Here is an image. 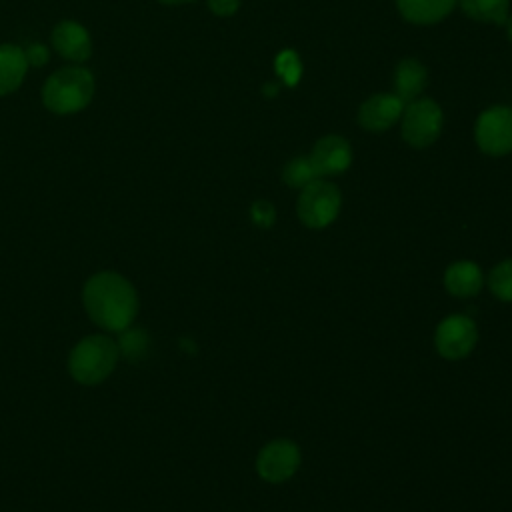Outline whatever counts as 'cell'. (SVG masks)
<instances>
[{
  "instance_id": "cell-12",
  "label": "cell",
  "mask_w": 512,
  "mask_h": 512,
  "mask_svg": "<svg viewBox=\"0 0 512 512\" xmlns=\"http://www.w3.org/2000/svg\"><path fill=\"white\" fill-rule=\"evenodd\" d=\"M484 284V274L480 266L472 260L452 262L444 272V286L452 296L470 298L480 292Z\"/></svg>"
},
{
  "instance_id": "cell-13",
  "label": "cell",
  "mask_w": 512,
  "mask_h": 512,
  "mask_svg": "<svg viewBox=\"0 0 512 512\" xmlns=\"http://www.w3.org/2000/svg\"><path fill=\"white\" fill-rule=\"evenodd\" d=\"M426 66L416 58H404L394 70V94L406 104L416 100L426 88Z\"/></svg>"
},
{
  "instance_id": "cell-18",
  "label": "cell",
  "mask_w": 512,
  "mask_h": 512,
  "mask_svg": "<svg viewBox=\"0 0 512 512\" xmlns=\"http://www.w3.org/2000/svg\"><path fill=\"white\" fill-rule=\"evenodd\" d=\"M488 286L498 300L512 302V258L498 262L490 270Z\"/></svg>"
},
{
  "instance_id": "cell-20",
  "label": "cell",
  "mask_w": 512,
  "mask_h": 512,
  "mask_svg": "<svg viewBox=\"0 0 512 512\" xmlns=\"http://www.w3.org/2000/svg\"><path fill=\"white\" fill-rule=\"evenodd\" d=\"M250 218L260 228H270L276 220V210L268 200H256L250 208Z\"/></svg>"
},
{
  "instance_id": "cell-6",
  "label": "cell",
  "mask_w": 512,
  "mask_h": 512,
  "mask_svg": "<svg viewBox=\"0 0 512 512\" xmlns=\"http://www.w3.org/2000/svg\"><path fill=\"white\" fill-rule=\"evenodd\" d=\"M474 138L478 148L488 156H506L512 152V108L490 106L480 112Z\"/></svg>"
},
{
  "instance_id": "cell-14",
  "label": "cell",
  "mask_w": 512,
  "mask_h": 512,
  "mask_svg": "<svg viewBox=\"0 0 512 512\" xmlns=\"http://www.w3.org/2000/svg\"><path fill=\"white\" fill-rule=\"evenodd\" d=\"M458 0H396L398 12L404 20L420 26L436 24L444 20Z\"/></svg>"
},
{
  "instance_id": "cell-5",
  "label": "cell",
  "mask_w": 512,
  "mask_h": 512,
  "mask_svg": "<svg viewBox=\"0 0 512 512\" xmlns=\"http://www.w3.org/2000/svg\"><path fill=\"white\" fill-rule=\"evenodd\" d=\"M340 206L342 194L338 186L324 178H316L314 182L302 188L296 202V214L304 226L320 230L336 220Z\"/></svg>"
},
{
  "instance_id": "cell-24",
  "label": "cell",
  "mask_w": 512,
  "mask_h": 512,
  "mask_svg": "<svg viewBox=\"0 0 512 512\" xmlns=\"http://www.w3.org/2000/svg\"><path fill=\"white\" fill-rule=\"evenodd\" d=\"M504 24H506V34H508V38H510V42H512V16H508Z\"/></svg>"
},
{
  "instance_id": "cell-3",
  "label": "cell",
  "mask_w": 512,
  "mask_h": 512,
  "mask_svg": "<svg viewBox=\"0 0 512 512\" xmlns=\"http://www.w3.org/2000/svg\"><path fill=\"white\" fill-rule=\"evenodd\" d=\"M118 358V344L112 338L104 334H90L72 348L68 356V370L76 382L94 386L114 372Z\"/></svg>"
},
{
  "instance_id": "cell-15",
  "label": "cell",
  "mask_w": 512,
  "mask_h": 512,
  "mask_svg": "<svg viewBox=\"0 0 512 512\" xmlns=\"http://www.w3.org/2000/svg\"><path fill=\"white\" fill-rule=\"evenodd\" d=\"M28 72V60L22 48L0 44V96L14 92Z\"/></svg>"
},
{
  "instance_id": "cell-17",
  "label": "cell",
  "mask_w": 512,
  "mask_h": 512,
  "mask_svg": "<svg viewBox=\"0 0 512 512\" xmlns=\"http://www.w3.org/2000/svg\"><path fill=\"white\" fill-rule=\"evenodd\" d=\"M316 178H320V176H318V172H316V168H314L310 156H296V158H292V160L284 166V170H282V180H284L290 188H300V190H302L304 186H308V184L314 182Z\"/></svg>"
},
{
  "instance_id": "cell-4",
  "label": "cell",
  "mask_w": 512,
  "mask_h": 512,
  "mask_svg": "<svg viewBox=\"0 0 512 512\" xmlns=\"http://www.w3.org/2000/svg\"><path fill=\"white\" fill-rule=\"evenodd\" d=\"M444 124L442 108L430 98H416L406 102L400 116V132L408 146L412 148H428L432 146Z\"/></svg>"
},
{
  "instance_id": "cell-11",
  "label": "cell",
  "mask_w": 512,
  "mask_h": 512,
  "mask_svg": "<svg viewBox=\"0 0 512 512\" xmlns=\"http://www.w3.org/2000/svg\"><path fill=\"white\" fill-rule=\"evenodd\" d=\"M52 46L70 62H84L92 54V38L88 30L74 20H62L52 30Z\"/></svg>"
},
{
  "instance_id": "cell-16",
  "label": "cell",
  "mask_w": 512,
  "mask_h": 512,
  "mask_svg": "<svg viewBox=\"0 0 512 512\" xmlns=\"http://www.w3.org/2000/svg\"><path fill=\"white\" fill-rule=\"evenodd\" d=\"M462 12L476 20L486 24H504L508 18L510 0H458Z\"/></svg>"
},
{
  "instance_id": "cell-23",
  "label": "cell",
  "mask_w": 512,
  "mask_h": 512,
  "mask_svg": "<svg viewBox=\"0 0 512 512\" xmlns=\"http://www.w3.org/2000/svg\"><path fill=\"white\" fill-rule=\"evenodd\" d=\"M160 4H168V6H180V4H190L194 0H158Z\"/></svg>"
},
{
  "instance_id": "cell-10",
  "label": "cell",
  "mask_w": 512,
  "mask_h": 512,
  "mask_svg": "<svg viewBox=\"0 0 512 512\" xmlns=\"http://www.w3.org/2000/svg\"><path fill=\"white\" fill-rule=\"evenodd\" d=\"M318 176H336L350 168L352 164V148L350 142L338 134L322 136L308 154Z\"/></svg>"
},
{
  "instance_id": "cell-9",
  "label": "cell",
  "mask_w": 512,
  "mask_h": 512,
  "mask_svg": "<svg viewBox=\"0 0 512 512\" xmlns=\"http://www.w3.org/2000/svg\"><path fill=\"white\" fill-rule=\"evenodd\" d=\"M404 102L390 92L372 94L358 108V124L366 132H386L402 116Z\"/></svg>"
},
{
  "instance_id": "cell-7",
  "label": "cell",
  "mask_w": 512,
  "mask_h": 512,
  "mask_svg": "<svg viewBox=\"0 0 512 512\" xmlns=\"http://www.w3.org/2000/svg\"><path fill=\"white\" fill-rule=\"evenodd\" d=\"M478 340L476 324L468 316H448L436 326L434 344L442 358L446 360H460L468 356Z\"/></svg>"
},
{
  "instance_id": "cell-8",
  "label": "cell",
  "mask_w": 512,
  "mask_h": 512,
  "mask_svg": "<svg viewBox=\"0 0 512 512\" xmlns=\"http://www.w3.org/2000/svg\"><path fill=\"white\" fill-rule=\"evenodd\" d=\"M300 466V448L288 438L270 440L256 458L258 476L266 482L278 484L288 480Z\"/></svg>"
},
{
  "instance_id": "cell-19",
  "label": "cell",
  "mask_w": 512,
  "mask_h": 512,
  "mask_svg": "<svg viewBox=\"0 0 512 512\" xmlns=\"http://www.w3.org/2000/svg\"><path fill=\"white\" fill-rule=\"evenodd\" d=\"M120 338H118V352L120 356H126L130 360H138L140 356L146 354V348H148V336L146 332H142L140 328H124L122 332H118Z\"/></svg>"
},
{
  "instance_id": "cell-22",
  "label": "cell",
  "mask_w": 512,
  "mask_h": 512,
  "mask_svg": "<svg viewBox=\"0 0 512 512\" xmlns=\"http://www.w3.org/2000/svg\"><path fill=\"white\" fill-rule=\"evenodd\" d=\"M208 8L216 14V16H232L236 14V10L240 8V0H208Z\"/></svg>"
},
{
  "instance_id": "cell-2",
  "label": "cell",
  "mask_w": 512,
  "mask_h": 512,
  "mask_svg": "<svg viewBox=\"0 0 512 512\" xmlns=\"http://www.w3.org/2000/svg\"><path fill=\"white\" fill-rule=\"evenodd\" d=\"M94 76L84 66L56 70L42 86V102L54 114H74L86 108L94 96Z\"/></svg>"
},
{
  "instance_id": "cell-21",
  "label": "cell",
  "mask_w": 512,
  "mask_h": 512,
  "mask_svg": "<svg viewBox=\"0 0 512 512\" xmlns=\"http://www.w3.org/2000/svg\"><path fill=\"white\" fill-rule=\"evenodd\" d=\"M28 66H44L48 62V48L44 44H30L26 50Z\"/></svg>"
},
{
  "instance_id": "cell-1",
  "label": "cell",
  "mask_w": 512,
  "mask_h": 512,
  "mask_svg": "<svg viewBox=\"0 0 512 512\" xmlns=\"http://www.w3.org/2000/svg\"><path fill=\"white\" fill-rule=\"evenodd\" d=\"M82 302L92 322L108 332H122L132 326L138 312L134 286L116 272L90 276L82 290Z\"/></svg>"
}]
</instances>
